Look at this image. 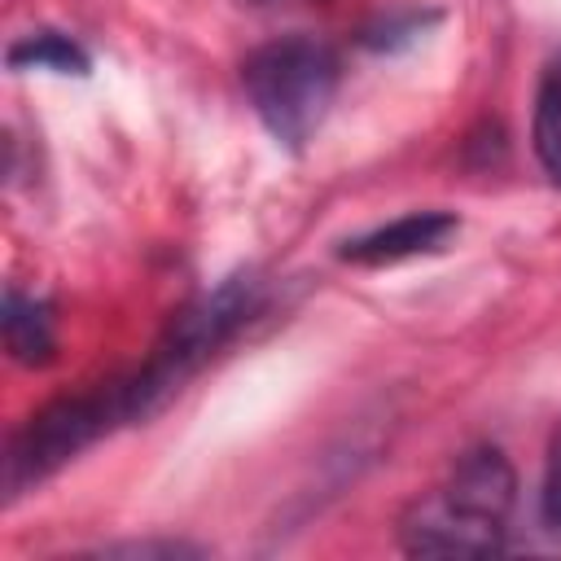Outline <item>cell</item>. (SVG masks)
Segmentation results:
<instances>
[{
    "instance_id": "cell-2",
    "label": "cell",
    "mask_w": 561,
    "mask_h": 561,
    "mask_svg": "<svg viewBox=\"0 0 561 561\" xmlns=\"http://www.w3.org/2000/svg\"><path fill=\"white\" fill-rule=\"evenodd\" d=\"M263 307V280L254 272H237L228 280H219L215 289H206L202 298H193L158 337V346L149 351V359L140 364V373L123 377V394H127V412L131 421L153 416L171 394H180V386L224 346L237 337L241 324H250V316Z\"/></svg>"
},
{
    "instance_id": "cell-1",
    "label": "cell",
    "mask_w": 561,
    "mask_h": 561,
    "mask_svg": "<svg viewBox=\"0 0 561 561\" xmlns=\"http://www.w3.org/2000/svg\"><path fill=\"white\" fill-rule=\"evenodd\" d=\"M517 504V473L500 447H469L447 478L399 513L408 557H491Z\"/></svg>"
},
{
    "instance_id": "cell-4",
    "label": "cell",
    "mask_w": 561,
    "mask_h": 561,
    "mask_svg": "<svg viewBox=\"0 0 561 561\" xmlns=\"http://www.w3.org/2000/svg\"><path fill=\"white\" fill-rule=\"evenodd\" d=\"M127 421L131 412H127L123 381L53 399L4 447V500H18L22 491L39 486L66 460H75L83 447H92L96 438H105L114 425H127Z\"/></svg>"
},
{
    "instance_id": "cell-7",
    "label": "cell",
    "mask_w": 561,
    "mask_h": 561,
    "mask_svg": "<svg viewBox=\"0 0 561 561\" xmlns=\"http://www.w3.org/2000/svg\"><path fill=\"white\" fill-rule=\"evenodd\" d=\"M535 158L552 184H561V57H552L535 88V123H530Z\"/></svg>"
},
{
    "instance_id": "cell-9",
    "label": "cell",
    "mask_w": 561,
    "mask_h": 561,
    "mask_svg": "<svg viewBox=\"0 0 561 561\" xmlns=\"http://www.w3.org/2000/svg\"><path fill=\"white\" fill-rule=\"evenodd\" d=\"M543 522L561 530V425L548 443V465H543Z\"/></svg>"
},
{
    "instance_id": "cell-8",
    "label": "cell",
    "mask_w": 561,
    "mask_h": 561,
    "mask_svg": "<svg viewBox=\"0 0 561 561\" xmlns=\"http://www.w3.org/2000/svg\"><path fill=\"white\" fill-rule=\"evenodd\" d=\"M4 61L13 70H53V75H88V66H92L88 53L61 31H31L22 39H13Z\"/></svg>"
},
{
    "instance_id": "cell-5",
    "label": "cell",
    "mask_w": 561,
    "mask_h": 561,
    "mask_svg": "<svg viewBox=\"0 0 561 561\" xmlns=\"http://www.w3.org/2000/svg\"><path fill=\"white\" fill-rule=\"evenodd\" d=\"M460 232V219L447 215V210H412V215H399L373 232H359L351 241L337 245V259L342 263H355V267H390V263H403V259H421V254H438L447 250V241Z\"/></svg>"
},
{
    "instance_id": "cell-3",
    "label": "cell",
    "mask_w": 561,
    "mask_h": 561,
    "mask_svg": "<svg viewBox=\"0 0 561 561\" xmlns=\"http://www.w3.org/2000/svg\"><path fill=\"white\" fill-rule=\"evenodd\" d=\"M337 83H342V61L316 35L267 39L241 61V88L259 123L285 149H302L320 131L337 96Z\"/></svg>"
},
{
    "instance_id": "cell-10",
    "label": "cell",
    "mask_w": 561,
    "mask_h": 561,
    "mask_svg": "<svg viewBox=\"0 0 561 561\" xmlns=\"http://www.w3.org/2000/svg\"><path fill=\"white\" fill-rule=\"evenodd\" d=\"M101 557H197V548L180 539H140V543H110L101 548Z\"/></svg>"
},
{
    "instance_id": "cell-11",
    "label": "cell",
    "mask_w": 561,
    "mask_h": 561,
    "mask_svg": "<svg viewBox=\"0 0 561 561\" xmlns=\"http://www.w3.org/2000/svg\"><path fill=\"white\" fill-rule=\"evenodd\" d=\"M250 4H280V0H250Z\"/></svg>"
},
{
    "instance_id": "cell-6",
    "label": "cell",
    "mask_w": 561,
    "mask_h": 561,
    "mask_svg": "<svg viewBox=\"0 0 561 561\" xmlns=\"http://www.w3.org/2000/svg\"><path fill=\"white\" fill-rule=\"evenodd\" d=\"M0 324H4V351H9V359L26 364V368L53 364L57 333H53V311H48L44 298L22 294L18 285H9L4 289V316H0Z\"/></svg>"
}]
</instances>
